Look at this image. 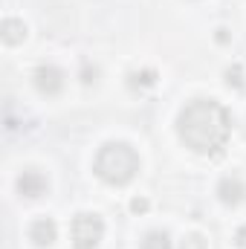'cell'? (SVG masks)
Segmentation results:
<instances>
[{
  "instance_id": "30bf717a",
  "label": "cell",
  "mask_w": 246,
  "mask_h": 249,
  "mask_svg": "<svg viewBox=\"0 0 246 249\" xmlns=\"http://www.w3.org/2000/svg\"><path fill=\"white\" fill-rule=\"evenodd\" d=\"M157 81V72L154 70H142V72H133L130 75V84H154Z\"/></svg>"
},
{
  "instance_id": "4fadbf2b",
  "label": "cell",
  "mask_w": 246,
  "mask_h": 249,
  "mask_svg": "<svg viewBox=\"0 0 246 249\" xmlns=\"http://www.w3.org/2000/svg\"><path fill=\"white\" fill-rule=\"evenodd\" d=\"M130 212H136V214L148 212V200H145V197H136V200H130Z\"/></svg>"
},
{
  "instance_id": "5b68a950",
  "label": "cell",
  "mask_w": 246,
  "mask_h": 249,
  "mask_svg": "<svg viewBox=\"0 0 246 249\" xmlns=\"http://www.w3.org/2000/svg\"><path fill=\"white\" fill-rule=\"evenodd\" d=\"M18 191H20L23 197H41V194L47 191V177H44L41 171H35V168H26V171L18 177Z\"/></svg>"
},
{
  "instance_id": "8fae6325",
  "label": "cell",
  "mask_w": 246,
  "mask_h": 249,
  "mask_svg": "<svg viewBox=\"0 0 246 249\" xmlns=\"http://www.w3.org/2000/svg\"><path fill=\"white\" fill-rule=\"evenodd\" d=\"M183 249H206V241H203L200 235H191V238L183 241Z\"/></svg>"
},
{
  "instance_id": "6da1fadb",
  "label": "cell",
  "mask_w": 246,
  "mask_h": 249,
  "mask_svg": "<svg viewBox=\"0 0 246 249\" xmlns=\"http://www.w3.org/2000/svg\"><path fill=\"white\" fill-rule=\"evenodd\" d=\"M180 139L203 157H217L226 148V139L232 133L229 110L214 99H194L188 102L177 119Z\"/></svg>"
},
{
  "instance_id": "8992f818",
  "label": "cell",
  "mask_w": 246,
  "mask_h": 249,
  "mask_svg": "<svg viewBox=\"0 0 246 249\" xmlns=\"http://www.w3.org/2000/svg\"><path fill=\"white\" fill-rule=\"evenodd\" d=\"M29 238L35 241V247H50V244H55V238H58V226H55V220H50V217L35 220L32 229H29Z\"/></svg>"
},
{
  "instance_id": "5bb4252c",
  "label": "cell",
  "mask_w": 246,
  "mask_h": 249,
  "mask_svg": "<svg viewBox=\"0 0 246 249\" xmlns=\"http://www.w3.org/2000/svg\"><path fill=\"white\" fill-rule=\"evenodd\" d=\"M235 244H238V249H246V226H241V229H238V235H235Z\"/></svg>"
},
{
  "instance_id": "3957f363",
  "label": "cell",
  "mask_w": 246,
  "mask_h": 249,
  "mask_svg": "<svg viewBox=\"0 0 246 249\" xmlns=\"http://www.w3.org/2000/svg\"><path fill=\"white\" fill-rule=\"evenodd\" d=\"M102 235H105V223L99 214H90V212L75 214L72 220V247L75 249H96Z\"/></svg>"
},
{
  "instance_id": "9c48e42d",
  "label": "cell",
  "mask_w": 246,
  "mask_h": 249,
  "mask_svg": "<svg viewBox=\"0 0 246 249\" xmlns=\"http://www.w3.org/2000/svg\"><path fill=\"white\" fill-rule=\"evenodd\" d=\"M142 249H171V238L165 232H148L142 241Z\"/></svg>"
},
{
  "instance_id": "7c38bea8",
  "label": "cell",
  "mask_w": 246,
  "mask_h": 249,
  "mask_svg": "<svg viewBox=\"0 0 246 249\" xmlns=\"http://www.w3.org/2000/svg\"><path fill=\"white\" fill-rule=\"evenodd\" d=\"M226 81L241 87V84H244V78H241V67H235V70H226Z\"/></svg>"
},
{
  "instance_id": "52a82bcc",
  "label": "cell",
  "mask_w": 246,
  "mask_h": 249,
  "mask_svg": "<svg viewBox=\"0 0 246 249\" xmlns=\"http://www.w3.org/2000/svg\"><path fill=\"white\" fill-rule=\"evenodd\" d=\"M217 194H220V200H223L226 206H238L246 197V186H244L241 177H223L220 186H217Z\"/></svg>"
},
{
  "instance_id": "ba28073f",
  "label": "cell",
  "mask_w": 246,
  "mask_h": 249,
  "mask_svg": "<svg viewBox=\"0 0 246 249\" xmlns=\"http://www.w3.org/2000/svg\"><path fill=\"white\" fill-rule=\"evenodd\" d=\"M23 38H26V26H23V20L6 18V20H3V41H6V44H18V41H23Z\"/></svg>"
},
{
  "instance_id": "7a4b0ae2",
  "label": "cell",
  "mask_w": 246,
  "mask_h": 249,
  "mask_svg": "<svg viewBox=\"0 0 246 249\" xmlns=\"http://www.w3.org/2000/svg\"><path fill=\"white\" fill-rule=\"evenodd\" d=\"M96 174L110 186H127L139 171V154L124 142H107L96 154Z\"/></svg>"
},
{
  "instance_id": "277c9868",
  "label": "cell",
  "mask_w": 246,
  "mask_h": 249,
  "mask_svg": "<svg viewBox=\"0 0 246 249\" xmlns=\"http://www.w3.org/2000/svg\"><path fill=\"white\" fill-rule=\"evenodd\" d=\"M35 87L44 93V96H58L64 87V72L53 64H41L35 70Z\"/></svg>"
}]
</instances>
